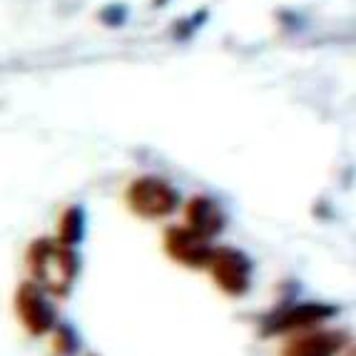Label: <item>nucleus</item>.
Here are the masks:
<instances>
[{
	"instance_id": "nucleus-9",
	"label": "nucleus",
	"mask_w": 356,
	"mask_h": 356,
	"mask_svg": "<svg viewBox=\"0 0 356 356\" xmlns=\"http://www.w3.org/2000/svg\"><path fill=\"white\" fill-rule=\"evenodd\" d=\"M83 232H85V214L80 207H70L65 214H63V222H60V239L58 242L67 244H77L83 239Z\"/></svg>"
},
{
	"instance_id": "nucleus-1",
	"label": "nucleus",
	"mask_w": 356,
	"mask_h": 356,
	"mask_svg": "<svg viewBox=\"0 0 356 356\" xmlns=\"http://www.w3.org/2000/svg\"><path fill=\"white\" fill-rule=\"evenodd\" d=\"M28 269L33 274V284L40 286L45 294L67 297L80 272V261L67 244L55 239H35L28 250Z\"/></svg>"
},
{
	"instance_id": "nucleus-3",
	"label": "nucleus",
	"mask_w": 356,
	"mask_h": 356,
	"mask_svg": "<svg viewBox=\"0 0 356 356\" xmlns=\"http://www.w3.org/2000/svg\"><path fill=\"white\" fill-rule=\"evenodd\" d=\"M207 269L212 272L214 284L229 297H242L252 284V261L242 250L234 247H217L212 250Z\"/></svg>"
},
{
	"instance_id": "nucleus-5",
	"label": "nucleus",
	"mask_w": 356,
	"mask_h": 356,
	"mask_svg": "<svg viewBox=\"0 0 356 356\" xmlns=\"http://www.w3.org/2000/svg\"><path fill=\"white\" fill-rule=\"evenodd\" d=\"M337 312V307L321 302H309V304H294V307L284 309L272 314V319L264 324V334L267 337H277V334H299L307 329H316L324 319Z\"/></svg>"
},
{
	"instance_id": "nucleus-10",
	"label": "nucleus",
	"mask_w": 356,
	"mask_h": 356,
	"mask_svg": "<svg viewBox=\"0 0 356 356\" xmlns=\"http://www.w3.org/2000/svg\"><path fill=\"white\" fill-rule=\"evenodd\" d=\"M77 351V339L70 327L55 329V354L58 356H72Z\"/></svg>"
},
{
	"instance_id": "nucleus-4",
	"label": "nucleus",
	"mask_w": 356,
	"mask_h": 356,
	"mask_svg": "<svg viewBox=\"0 0 356 356\" xmlns=\"http://www.w3.org/2000/svg\"><path fill=\"white\" fill-rule=\"evenodd\" d=\"M15 314L33 337H45L55 329V307L33 282H25L15 291Z\"/></svg>"
},
{
	"instance_id": "nucleus-6",
	"label": "nucleus",
	"mask_w": 356,
	"mask_h": 356,
	"mask_svg": "<svg viewBox=\"0 0 356 356\" xmlns=\"http://www.w3.org/2000/svg\"><path fill=\"white\" fill-rule=\"evenodd\" d=\"M349 337L337 329H307L291 334L282 346V356H337L344 349Z\"/></svg>"
},
{
	"instance_id": "nucleus-2",
	"label": "nucleus",
	"mask_w": 356,
	"mask_h": 356,
	"mask_svg": "<svg viewBox=\"0 0 356 356\" xmlns=\"http://www.w3.org/2000/svg\"><path fill=\"white\" fill-rule=\"evenodd\" d=\"M179 202V195L172 184L162 177H137L135 182L127 187V204L135 214L147 217V220H157V217H167L175 212Z\"/></svg>"
},
{
	"instance_id": "nucleus-8",
	"label": "nucleus",
	"mask_w": 356,
	"mask_h": 356,
	"mask_svg": "<svg viewBox=\"0 0 356 356\" xmlns=\"http://www.w3.org/2000/svg\"><path fill=\"white\" fill-rule=\"evenodd\" d=\"M227 225V217L222 207L212 197H192L187 202V229L200 234L202 239L217 237Z\"/></svg>"
},
{
	"instance_id": "nucleus-7",
	"label": "nucleus",
	"mask_w": 356,
	"mask_h": 356,
	"mask_svg": "<svg viewBox=\"0 0 356 356\" xmlns=\"http://www.w3.org/2000/svg\"><path fill=\"white\" fill-rule=\"evenodd\" d=\"M165 250L175 261L190 269H204L212 257L209 239H202L187 227H170L165 232Z\"/></svg>"
}]
</instances>
